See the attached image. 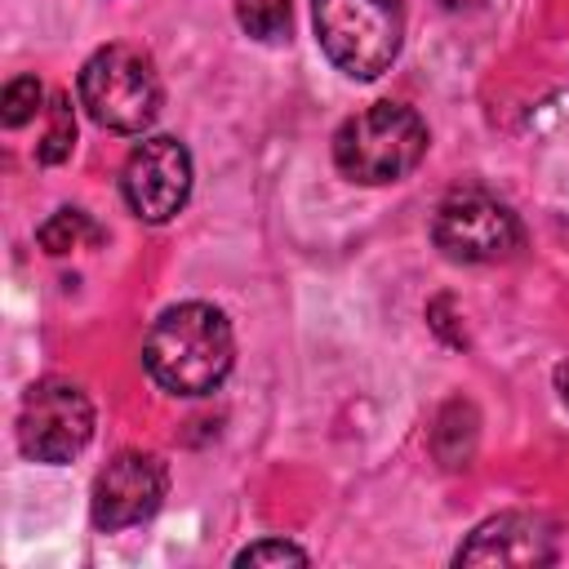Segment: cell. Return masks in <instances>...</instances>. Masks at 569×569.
Returning a JSON list of instances; mask_svg holds the SVG:
<instances>
[{
  "mask_svg": "<svg viewBox=\"0 0 569 569\" xmlns=\"http://www.w3.org/2000/svg\"><path fill=\"white\" fill-rule=\"evenodd\" d=\"M236 360L231 320L209 302H178L156 316L142 342L147 373L173 396H204L213 391Z\"/></svg>",
  "mask_w": 569,
  "mask_h": 569,
  "instance_id": "cell-1",
  "label": "cell"
},
{
  "mask_svg": "<svg viewBox=\"0 0 569 569\" xmlns=\"http://www.w3.org/2000/svg\"><path fill=\"white\" fill-rule=\"evenodd\" d=\"M427 156V124L405 102H373L342 120L333 133V160L351 182H400Z\"/></svg>",
  "mask_w": 569,
  "mask_h": 569,
  "instance_id": "cell-2",
  "label": "cell"
},
{
  "mask_svg": "<svg viewBox=\"0 0 569 569\" xmlns=\"http://www.w3.org/2000/svg\"><path fill=\"white\" fill-rule=\"evenodd\" d=\"M325 58L351 80H378L405 44V0H311Z\"/></svg>",
  "mask_w": 569,
  "mask_h": 569,
  "instance_id": "cell-3",
  "label": "cell"
},
{
  "mask_svg": "<svg viewBox=\"0 0 569 569\" xmlns=\"http://www.w3.org/2000/svg\"><path fill=\"white\" fill-rule=\"evenodd\" d=\"M80 102L111 133H142L164 102L156 58L138 44H102L80 67Z\"/></svg>",
  "mask_w": 569,
  "mask_h": 569,
  "instance_id": "cell-4",
  "label": "cell"
},
{
  "mask_svg": "<svg viewBox=\"0 0 569 569\" xmlns=\"http://www.w3.org/2000/svg\"><path fill=\"white\" fill-rule=\"evenodd\" d=\"M93 440V405L71 378H40L18 405V449L31 462H71Z\"/></svg>",
  "mask_w": 569,
  "mask_h": 569,
  "instance_id": "cell-5",
  "label": "cell"
},
{
  "mask_svg": "<svg viewBox=\"0 0 569 569\" xmlns=\"http://www.w3.org/2000/svg\"><path fill=\"white\" fill-rule=\"evenodd\" d=\"M431 240L449 262H502L520 249V218L489 191H453L431 222Z\"/></svg>",
  "mask_w": 569,
  "mask_h": 569,
  "instance_id": "cell-6",
  "label": "cell"
},
{
  "mask_svg": "<svg viewBox=\"0 0 569 569\" xmlns=\"http://www.w3.org/2000/svg\"><path fill=\"white\" fill-rule=\"evenodd\" d=\"M120 191L142 222H169L191 196V151L178 138H142L120 173Z\"/></svg>",
  "mask_w": 569,
  "mask_h": 569,
  "instance_id": "cell-7",
  "label": "cell"
},
{
  "mask_svg": "<svg viewBox=\"0 0 569 569\" xmlns=\"http://www.w3.org/2000/svg\"><path fill=\"white\" fill-rule=\"evenodd\" d=\"M164 489H169V471L156 453H142V449H124L116 453L98 480H93V525L102 533H116V529H129V525H142L160 511L164 502Z\"/></svg>",
  "mask_w": 569,
  "mask_h": 569,
  "instance_id": "cell-8",
  "label": "cell"
},
{
  "mask_svg": "<svg viewBox=\"0 0 569 569\" xmlns=\"http://www.w3.org/2000/svg\"><path fill=\"white\" fill-rule=\"evenodd\" d=\"M556 529L533 511H502L476 525V533L458 547L453 565H551Z\"/></svg>",
  "mask_w": 569,
  "mask_h": 569,
  "instance_id": "cell-9",
  "label": "cell"
},
{
  "mask_svg": "<svg viewBox=\"0 0 569 569\" xmlns=\"http://www.w3.org/2000/svg\"><path fill=\"white\" fill-rule=\"evenodd\" d=\"M36 240H40L44 253L58 258V253H71V249H80V244H98L102 231H98V222H93L84 209H58L49 222H40Z\"/></svg>",
  "mask_w": 569,
  "mask_h": 569,
  "instance_id": "cell-10",
  "label": "cell"
},
{
  "mask_svg": "<svg viewBox=\"0 0 569 569\" xmlns=\"http://www.w3.org/2000/svg\"><path fill=\"white\" fill-rule=\"evenodd\" d=\"M44 111H49V129H44V138L36 142V160H40V164H58V160H67L71 147H76V111H71V98H67V93H53Z\"/></svg>",
  "mask_w": 569,
  "mask_h": 569,
  "instance_id": "cell-11",
  "label": "cell"
},
{
  "mask_svg": "<svg viewBox=\"0 0 569 569\" xmlns=\"http://www.w3.org/2000/svg\"><path fill=\"white\" fill-rule=\"evenodd\" d=\"M236 22L253 40H280L289 31V0H231Z\"/></svg>",
  "mask_w": 569,
  "mask_h": 569,
  "instance_id": "cell-12",
  "label": "cell"
},
{
  "mask_svg": "<svg viewBox=\"0 0 569 569\" xmlns=\"http://www.w3.org/2000/svg\"><path fill=\"white\" fill-rule=\"evenodd\" d=\"M40 102H44L40 80H36V76H13V80L4 84V93H0V120H4V129L27 124V120L40 111Z\"/></svg>",
  "mask_w": 569,
  "mask_h": 569,
  "instance_id": "cell-13",
  "label": "cell"
},
{
  "mask_svg": "<svg viewBox=\"0 0 569 569\" xmlns=\"http://www.w3.org/2000/svg\"><path fill=\"white\" fill-rule=\"evenodd\" d=\"M240 569H258V565H307V551L293 547V542H280V538H262L253 547H244L236 556Z\"/></svg>",
  "mask_w": 569,
  "mask_h": 569,
  "instance_id": "cell-14",
  "label": "cell"
},
{
  "mask_svg": "<svg viewBox=\"0 0 569 569\" xmlns=\"http://www.w3.org/2000/svg\"><path fill=\"white\" fill-rule=\"evenodd\" d=\"M556 391H560V400L569 405V360H565V365L556 369Z\"/></svg>",
  "mask_w": 569,
  "mask_h": 569,
  "instance_id": "cell-15",
  "label": "cell"
},
{
  "mask_svg": "<svg viewBox=\"0 0 569 569\" xmlns=\"http://www.w3.org/2000/svg\"><path fill=\"white\" fill-rule=\"evenodd\" d=\"M440 4H445V9H453V13H458V9H476V4H485V0H440Z\"/></svg>",
  "mask_w": 569,
  "mask_h": 569,
  "instance_id": "cell-16",
  "label": "cell"
}]
</instances>
